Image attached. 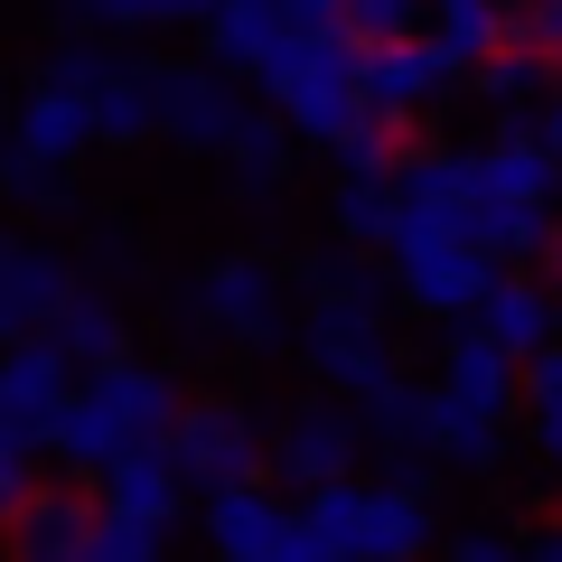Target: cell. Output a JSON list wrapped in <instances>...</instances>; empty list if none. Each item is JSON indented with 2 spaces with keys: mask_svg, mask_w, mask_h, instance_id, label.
Wrapping results in <instances>:
<instances>
[{
  "mask_svg": "<svg viewBox=\"0 0 562 562\" xmlns=\"http://www.w3.org/2000/svg\"><path fill=\"white\" fill-rule=\"evenodd\" d=\"M525 450L543 469H562V338L525 357Z\"/></svg>",
  "mask_w": 562,
  "mask_h": 562,
  "instance_id": "cell-25",
  "label": "cell"
},
{
  "mask_svg": "<svg viewBox=\"0 0 562 562\" xmlns=\"http://www.w3.org/2000/svg\"><path fill=\"white\" fill-rule=\"evenodd\" d=\"M47 328L66 338V357H76V366H113L122 347H132V319H122V291H103V281H85V291H76V301H66Z\"/></svg>",
  "mask_w": 562,
  "mask_h": 562,
  "instance_id": "cell-22",
  "label": "cell"
},
{
  "mask_svg": "<svg viewBox=\"0 0 562 562\" xmlns=\"http://www.w3.org/2000/svg\"><path fill=\"white\" fill-rule=\"evenodd\" d=\"M291 535H301V497H272L262 479H244V487H216L206 497V543L216 553H235V562H291Z\"/></svg>",
  "mask_w": 562,
  "mask_h": 562,
  "instance_id": "cell-13",
  "label": "cell"
},
{
  "mask_svg": "<svg viewBox=\"0 0 562 562\" xmlns=\"http://www.w3.org/2000/svg\"><path fill=\"white\" fill-rule=\"evenodd\" d=\"M206 57L225 66V76L262 85V66L281 57L291 38H310V29H347V0H225V10H206Z\"/></svg>",
  "mask_w": 562,
  "mask_h": 562,
  "instance_id": "cell-9",
  "label": "cell"
},
{
  "mask_svg": "<svg viewBox=\"0 0 562 562\" xmlns=\"http://www.w3.org/2000/svg\"><path fill=\"white\" fill-rule=\"evenodd\" d=\"M525 553H535V562H562V525H535V535H525Z\"/></svg>",
  "mask_w": 562,
  "mask_h": 562,
  "instance_id": "cell-32",
  "label": "cell"
},
{
  "mask_svg": "<svg viewBox=\"0 0 562 562\" xmlns=\"http://www.w3.org/2000/svg\"><path fill=\"white\" fill-rule=\"evenodd\" d=\"M516 38H535V47H562V0H535L516 20Z\"/></svg>",
  "mask_w": 562,
  "mask_h": 562,
  "instance_id": "cell-31",
  "label": "cell"
},
{
  "mask_svg": "<svg viewBox=\"0 0 562 562\" xmlns=\"http://www.w3.org/2000/svg\"><path fill=\"white\" fill-rule=\"evenodd\" d=\"M450 553H460V562H506V553H525V535H516V525H450Z\"/></svg>",
  "mask_w": 562,
  "mask_h": 562,
  "instance_id": "cell-30",
  "label": "cell"
},
{
  "mask_svg": "<svg viewBox=\"0 0 562 562\" xmlns=\"http://www.w3.org/2000/svg\"><path fill=\"white\" fill-rule=\"evenodd\" d=\"M328 216H338V235L347 244H394V225H403V179L394 169H338V188H328Z\"/></svg>",
  "mask_w": 562,
  "mask_h": 562,
  "instance_id": "cell-21",
  "label": "cell"
},
{
  "mask_svg": "<svg viewBox=\"0 0 562 562\" xmlns=\"http://www.w3.org/2000/svg\"><path fill=\"white\" fill-rule=\"evenodd\" d=\"M169 450H179V469H188V487H198V497L244 487V479H262V469H272L262 413H254V403H235V394H198V403L179 413V431H169Z\"/></svg>",
  "mask_w": 562,
  "mask_h": 562,
  "instance_id": "cell-8",
  "label": "cell"
},
{
  "mask_svg": "<svg viewBox=\"0 0 562 562\" xmlns=\"http://www.w3.org/2000/svg\"><path fill=\"white\" fill-rule=\"evenodd\" d=\"M160 543H169L160 516H122V506H103V516H94V553H85V562H150Z\"/></svg>",
  "mask_w": 562,
  "mask_h": 562,
  "instance_id": "cell-27",
  "label": "cell"
},
{
  "mask_svg": "<svg viewBox=\"0 0 562 562\" xmlns=\"http://www.w3.org/2000/svg\"><path fill=\"white\" fill-rule=\"evenodd\" d=\"M441 535V497L403 469L384 479H319L301 487V535H291V562H394V553H422Z\"/></svg>",
  "mask_w": 562,
  "mask_h": 562,
  "instance_id": "cell-2",
  "label": "cell"
},
{
  "mask_svg": "<svg viewBox=\"0 0 562 562\" xmlns=\"http://www.w3.org/2000/svg\"><path fill=\"white\" fill-rule=\"evenodd\" d=\"M85 29H179V20H206L225 0H66Z\"/></svg>",
  "mask_w": 562,
  "mask_h": 562,
  "instance_id": "cell-26",
  "label": "cell"
},
{
  "mask_svg": "<svg viewBox=\"0 0 562 562\" xmlns=\"http://www.w3.org/2000/svg\"><path fill=\"white\" fill-rule=\"evenodd\" d=\"M431 460L460 469V479H497V469L516 460V431H506V413H487V403L431 384Z\"/></svg>",
  "mask_w": 562,
  "mask_h": 562,
  "instance_id": "cell-16",
  "label": "cell"
},
{
  "mask_svg": "<svg viewBox=\"0 0 562 562\" xmlns=\"http://www.w3.org/2000/svg\"><path fill=\"white\" fill-rule=\"evenodd\" d=\"M0 122H10V94H0Z\"/></svg>",
  "mask_w": 562,
  "mask_h": 562,
  "instance_id": "cell-35",
  "label": "cell"
},
{
  "mask_svg": "<svg viewBox=\"0 0 562 562\" xmlns=\"http://www.w3.org/2000/svg\"><path fill=\"white\" fill-rule=\"evenodd\" d=\"M384 254H394V291H403L413 319H479L487 291H497V272H506V262L487 254V244H469V235H394Z\"/></svg>",
  "mask_w": 562,
  "mask_h": 562,
  "instance_id": "cell-7",
  "label": "cell"
},
{
  "mask_svg": "<svg viewBox=\"0 0 562 562\" xmlns=\"http://www.w3.org/2000/svg\"><path fill=\"white\" fill-rule=\"evenodd\" d=\"M357 422H366V450H375L384 469H403V479L431 460V384H413L403 366L357 394Z\"/></svg>",
  "mask_w": 562,
  "mask_h": 562,
  "instance_id": "cell-15",
  "label": "cell"
},
{
  "mask_svg": "<svg viewBox=\"0 0 562 562\" xmlns=\"http://www.w3.org/2000/svg\"><path fill=\"white\" fill-rule=\"evenodd\" d=\"M469 85H479V103H487V113H506V122H535L543 103H553V57H543L535 38H506V47H497V57H487Z\"/></svg>",
  "mask_w": 562,
  "mask_h": 562,
  "instance_id": "cell-20",
  "label": "cell"
},
{
  "mask_svg": "<svg viewBox=\"0 0 562 562\" xmlns=\"http://www.w3.org/2000/svg\"><path fill=\"white\" fill-rule=\"evenodd\" d=\"M543 262H553V281H562V225H553V244H543Z\"/></svg>",
  "mask_w": 562,
  "mask_h": 562,
  "instance_id": "cell-34",
  "label": "cell"
},
{
  "mask_svg": "<svg viewBox=\"0 0 562 562\" xmlns=\"http://www.w3.org/2000/svg\"><path fill=\"white\" fill-rule=\"evenodd\" d=\"M535 122H543V140H553V150H562V94H553V103H543V113H535Z\"/></svg>",
  "mask_w": 562,
  "mask_h": 562,
  "instance_id": "cell-33",
  "label": "cell"
},
{
  "mask_svg": "<svg viewBox=\"0 0 562 562\" xmlns=\"http://www.w3.org/2000/svg\"><path fill=\"white\" fill-rule=\"evenodd\" d=\"M76 262H85V281H103V291H140V281H150V244H140V225H122V216H85L76 225Z\"/></svg>",
  "mask_w": 562,
  "mask_h": 562,
  "instance_id": "cell-23",
  "label": "cell"
},
{
  "mask_svg": "<svg viewBox=\"0 0 562 562\" xmlns=\"http://www.w3.org/2000/svg\"><path fill=\"white\" fill-rule=\"evenodd\" d=\"M479 328H487V338H506L516 357L553 347V338H562V281H535V272H497V291H487Z\"/></svg>",
  "mask_w": 562,
  "mask_h": 562,
  "instance_id": "cell-18",
  "label": "cell"
},
{
  "mask_svg": "<svg viewBox=\"0 0 562 562\" xmlns=\"http://www.w3.org/2000/svg\"><path fill=\"white\" fill-rule=\"evenodd\" d=\"M103 150L94 94L47 66H29V85L10 94V122H0V188L29 206V216H76V169Z\"/></svg>",
  "mask_w": 562,
  "mask_h": 562,
  "instance_id": "cell-3",
  "label": "cell"
},
{
  "mask_svg": "<svg viewBox=\"0 0 562 562\" xmlns=\"http://www.w3.org/2000/svg\"><path fill=\"white\" fill-rule=\"evenodd\" d=\"M169 328H179L188 347H206V357H272V347H291V328H301L291 272H281L272 254H254V244H225V254H206L198 272L169 291Z\"/></svg>",
  "mask_w": 562,
  "mask_h": 562,
  "instance_id": "cell-4",
  "label": "cell"
},
{
  "mask_svg": "<svg viewBox=\"0 0 562 562\" xmlns=\"http://www.w3.org/2000/svg\"><path fill=\"white\" fill-rule=\"evenodd\" d=\"M394 272L366 262V244H328L310 254V301H301V328H291V357L310 366V384H338V394H366L375 375H394Z\"/></svg>",
  "mask_w": 562,
  "mask_h": 562,
  "instance_id": "cell-1",
  "label": "cell"
},
{
  "mask_svg": "<svg viewBox=\"0 0 562 562\" xmlns=\"http://www.w3.org/2000/svg\"><path fill=\"white\" fill-rule=\"evenodd\" d=\"M76 291H85V262H76V254L0 235V347L29 338V328H47L66 301H76Z\"/></svg>",
  "mask_w": 562,
  "mask_h": 562,
  "instance_id": "cell-12",
  "label": "cell"
},
{
  "mask_svg": "<svg viewBox=\"0 0 562 562\" xmlns=\"http://www.w3.org/2000/svg\"><path fill=\"white\" fill-rule=\"evenodd\" d=\"M469 66L450 57L431 29H403V38H366V94H375V113H431V103L460 85Z\"/></svg>",
  "mask_w": 562,
  "mask_h": 562,
  "instance_id": "cell-11",
  "label": "cell"
},
{
  "mask_svg": "<svg viewBox=\"0 0 562 562\" xmlns=\"http://www.w3.org/2000/svg\"><path fill=\"white\" fill-rule=\"evenodd\" d=\"M422 20H431V0H347V29L357 38H403Z\"/></svg>",
  "mask_w": 562,
  "mask_h": 562,
  "instance_id": "cell-29",
  "label": "cell"
},
{
  "mask_svg": "<svg viewBox=\"0 0 562 562\" xmlns=\"http://www.w3.org/2000/svg\"><path fill=\"white\" fill-rule=\"evenodd\" d=\"M179 413H188V394H179L169 366L113 357V366H85V375H76V394H66L47 450H57L66 469H94V479H103V469L132 460V450H160L169 431H179Z\"/></svg>",
  "mask_w": 562,
  "mask_h": 562,
  "instance_id": "cell-5",
  "label": "cell"
},
{
  "mask_svg": "<svg viewBox=\"0 0 562 562\" xmlns=\"http://www.w3.org/2000/svg\"><path fill=\"white\" fill-rule=\"evenodd\" d=\"M357 460H366V422H357V394H338V384L301 394L291 413L272 422V479H291V487L347 479Z\"/></svg>",
  "mask_w": 562,
  "mask_h": 562,
  "instance_id": "cell-10",
  "label": "cell"
},
{
  "mask_svg": "<svg viewBox=\"0 0 562 562\" xmlns=\"http://www.w3.org/2000/svg\"><path fill=\"white\" fill-rule=\"evenodd\" d=\"M198 497L188 487V469H179V450H132V460H113L103 469V506H122V516H160V525H179V506Z\"/></svg>",
  "mask_w": 562,
  "mask_h": 562,
  "instance_id": "cell-19",
  "label": "cell"
},
{
  "mask_svg": "<svg viewBox=\"0 0 562 562\" xmlns=\"http://www.w3.org/2000/svg\"><path fill=\"white\" fill-rule=\"evenodd\" d=\"M66 394H76V357H66V338L57 328H29V338H10L0 347V403L29 422V431H57V413H66Z\"/></svg>",
  "mask_w": 562,
  "mask_h": 562,
  "instance_id": "cell-14",
  "label": "cell"
},
{
  "mask_svg": "<svg viewBox=\"0 0 562 562\" xmlns=\"http://www.w3.org/2000/svg\"><path fill=\"white\" fill-rule=\"evenodd\" d=\"M29 487H38V431H29V422L0 403V516H10Z\"/></svg>",
  "mask_w": 562,
  "mask_h": 562,
  "instance_id": "cell-28",
  "label": "cell"
},
{
  "mask_svg": "<svg viewBox=\"0 0 562 562\" xmlns=\"http://www.w3.org/2000/svg\"><path fill=\"white\" fill-rule=\"evenodd\" d=\"M357 29H310L291 38L272 66H262V94L310 150H338L357 122H375V94H366V47H347Z\"/></svg>",
  "mask_w": 562,
  "mask_h": 562,
  "instance_id": "cell-6",
  "label": "cell"
},
{
  "mask_svg": "<svg viewBox=\"0 0 562 562\" xmlns=\"http://www.w3.org/2000/svg\"><path fill=\"white\" fill-rule=\"evenodd\" d=\"M422 29H431V38H441L450 57L469 66V76H479V66L497 57L506 38H516V20H506V0H431V20H422Z\"/></svg>",
  "mask_w": 562,
  "mask_h": 562,
  "instance_id": "cell-24",
  "label": "cell"
},
{
  "mask_svg": "<svg viewBox=\"0 0 562 562\" xmlns=\"http://www.w3.org/2000/svg\"><path fill=\"white\" fill-rule=\"evenodd\" d=\"M94 516H103V497L29 487V497L10 506V543H20L29 562H76V553H94Z\"/></svg>",
  "mask_w": 562,
  "mask_h": 562,
  "instance_id": "cell-17",
  "label": "cell"
}]
</instances>
